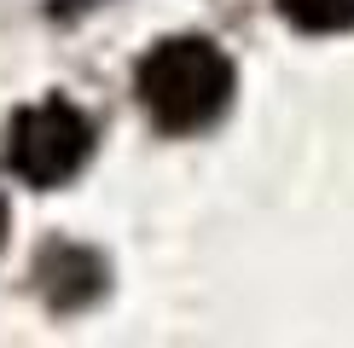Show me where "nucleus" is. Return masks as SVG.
<instances>
[{"mask_svg":"<svg viewBox=\"0 0 354 348\" xmlns=\"http://www.w3.org/2000/svg\"><path fill=\"white\" fill-rule=\"evenodd\" d=\"M35 279H41V290H47L53 308H82V302H93L99 290H105V261H99L93 250L58 244V250L41 255Z\"/></svg>","mask_w":354,"mask_h":348,"instance_id":"3","label":"nucleus"},{"mask_svg":"<svg viewBox=\"0 0 354 348\" xmlns=\"http://www.w3.org/2000/svg\"><path fill=\"white\" fill-rule=\"evenodd\" d=\"M0 238H6V209H0Z\"/></svg>","mask_w":354,"mask_h":348,"instance_id":"5","label":"nucleus"},{"mask_svg":"<svg viewBox=\"0 0 354 348\" xmlns=\"http://www.w3.org/2000/svg\"><path fill=\"white\" fill-rule=\"evenodd\" d=\"M134 87L163 134H198L232 105V58L203 35H169L140 58Z\"/></svg>","mask_w":354,"mask_h":348,"instance_id":"1","label":"nucleus"},{"mask_svg":"<svg viewBox=\"0 0 354 348\" xmlns=\"http://www.w3.org/2000/svg\"><path fill=\"white\" fill-rule=\"evenodd\" d=\"M87 157H93V128L70 99H41L6 122V168L35 192L64 186L70 174H82Z\"/></svg>","mask_w":354,"mask_h":348,"instance_id":"2","label":"nucleus"},{"mask_svg":"<svg viewBox=\"0 0 354 348\" xmlns=\"http://www.w3.org/2000/svg\"><path fill=\"white\" fill-rule=\"evenodd\" d=\"M279 12H285L297 29H308V35L354 29V0H279Z\"/></svg>","mask_w":354,"mask_h":348,"instance_id":"4","label":"nucleus"}]
</instances>
